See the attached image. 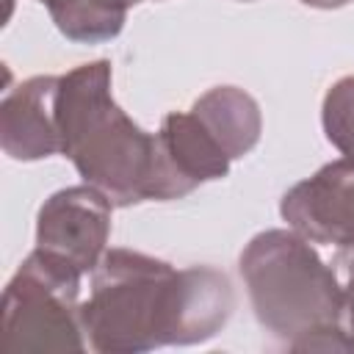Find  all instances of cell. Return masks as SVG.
Returning <instances> with one entry per match:
<instances>
[{
	"label": "cell",
	"instance_id": "14",
	"mask_svg": "<svg viewBox=\"0 0 354 354\" xmlns=\"http://www.w3.org/2000/svg\"><path fill=\"white\" fill-rule=\"evenodd\" d=\"M243 3H249V0H243Z\"/></svg>",
	"mask_w": 354,
	"mask_h": 354
},
{
	"label": "cell",
	"instance_id": "7",
	"mask_svg": "<svg viewBox=\"0 0 354 354\" xmlns=\"http://www.w3.org/2000/svg\"><path fill=\"white\" fill-rule=\"evenodd\" d=\"M230 163V155L218 147V141L191 111H174L160 122V130L155 133L152 199H183L202 183L227 177Z\"/></svg>",
	"mask_w": 354,
	"mask_h": 354
},
{
	"label": "cell",
	"instance_id": "6",
	"mask_svg": "<svg viewBox=\"0 0 354 354\" xmlns=\"http://www.w3.org/2000/svg\"><path fill=\"white\" fill-rule=\"evenodd\" d=\"M279 216L310 243L354 246V158L329 160L313 177L288 188Z\"/></svg>",
	"mask_w": 354,
	"mask_h": 354
},
{
	"label": "cell",
	"instance_id": "2",
	"mask_svg": "<svg viewBox=\"0 0 354 354\" xmlns=\"http://www.w3.org/2000/svg\"><path fill=\"white\" fill-rule=\"evenodd\" d=\"M238 268L257 324L290 351H354L343 282L296 230L257 232Z\"/></svg>",
	"mask_w": 354,
	"mask_h": 354
},
{
	"label": "cell",
	"instance_id": "9",
	"mask_svg": "<svg viewBox=\"0 0 354 354\" xmlns=\"http://www.w3.org/2000/svg\"><path fill=\"white\" fill-rule=\"evenodd\" d=\"M191 113L207 127V133L218 141V147L238 160L249 155L263 133V113L257 100L238 88V86H216L205 91L194 105Z\"/></svg>",
	"mask_w": 354,
	"mask_h": 354
},
{
	"label": "cell",
	"instance_id": "12",
	"mask_svg": "<svg viewBox=\"0 0 354 354\" xmlns=\"http://www.w3.org/2000/svg\"><path fill=\"white\" fill-rule=\"evenodd\" d=\"M310 8H340V6H348L351 0H299Z\"/></svg>",
	"mask_w": 354,
	"mask_h": 354
},
{
	"label": "cell",
	"instance_id": "15",
	"mask_svg": "<svg viewBox=\"0 0 354 354\" xmlns=\"http://www.w3.org/2000/svg\"><path fill=\"white\" fill-rule=\"evenodd\" d=\"M39 3H44V0H39Z\"/></svg>",
	"mask_w": 354,
	"mask_h": 354
},
{
	"label": "cell",
	"instance_id": "11",
	"mask_svg": "<svg viewBox=\"0 0 354 354\" xmlns=\"http://www.w3.org/2000/svg\"><path fill=\"white\" fill-rule=\"evenodd\" d=\"M332 266H335V271L343 282V290H346V332L354 343V246L335 249Z\"/></svg>",
	"mask_w": 354,
	"mask_h": 354
},
{
	"label": "cell",
	"instance_id": "10",
	"mask_svg": "<svg viewBox=\"0 0 354 354\" xmlns=\"http://www.w3.org/2000/svg\"><path fill=\"white\" fill-rule=\"evenodd\" d=\"M321 124L326 141L343 155L354 158V75L335 80L321 105Z\"/></svg>",
	"mask_w": 354,
	"mask_h": 354
},
{
	"label": "cell",
	"instance_id": "1",
	"mask_svg": "<svg viewBox=\"0 0 354 354\" xmlns=\"http://www.w3.org/2000/svg\"><path fill=\"white\" fill-rule=\"evenodd\" d=\"M235 310V290L213 266L174 268L136 252L108 249L91 271L80 324L97 354H144L216 337Z\"/></svg>",
	"mask_w": 354,
	"mask_h": 354
},
{
	"label": "cell",
	"instance_id": "8",
	"mask_svg": "<svg viewBox=\"0 0 354 354\" xmlns=\"http://www.w3.org/2000/svg\"><path fill=\"white\" fill-rule=\"evenodd\" d=\"M58 75H33L0 102V147L11 160H41L61 152L55 122Z\"/></svg>",
	"mask_w": 354,
	"mask_h": 354
},
{
	"label": "cell",
	"instance_id": "13",
	"mask_svg": "<svg viewBox=\"0 0 354 354\" xmlns=\"http://www.w3.org/2000/svg\"><path fill=\"white\" fill-rule=\"evenodd\" d=\"M102 3H108V6H116V8L127 11L130 6H136V3H141V0H102Z\"/></svg>",
	"mask_w": 354,
	"mask_h": 354
},
{
	"label": "cell",
	"instance_id": "3",
	"mask_svg": "<svg viewBox=\"0 0 354 354\" xmlns=\"http://www.w3.org/2000/svg\"><path fill=\"white\" fill-rule=\"evenodd\" d=\"M111 80L108 58L58 75L55 122L61 155L72 160L83 183L100 188L113 205L130 207L152 199L155 136L119 108Z\"/></svg>",
	"mask_w": 354,
	"mask_h": 354
},
{
	"label": "cell",
	"instance_id": "5",
	"mask_svg": "<svg viewBox=\"0 0 354 354\" xmlns=\"http://www.w3.org/2000/svg\"><path fill=\"white\" fill-rule=\"evenodd\" d=\"M113 202L94 185H69L44 199L36 216V249L91 274L111 238Z\"/></svg>",
	"mask_w": 354,
	"mask_h": 354
},
{
	"label": "cell",
	"instance_id": "4",
	"mask_svg": "<svg viewBox=\"0 0 354 354\" xmlns=\"http://www.w3.org/2000/svg\"><path fill=\"white\" fill-rule=\"evenodd\" d=\"M75 266L33 249L3 290V348L86 351L80 324V279Z\"/></svg>",
	"mask_w": 354,
	"mask_h": 354
}]
</instances>
